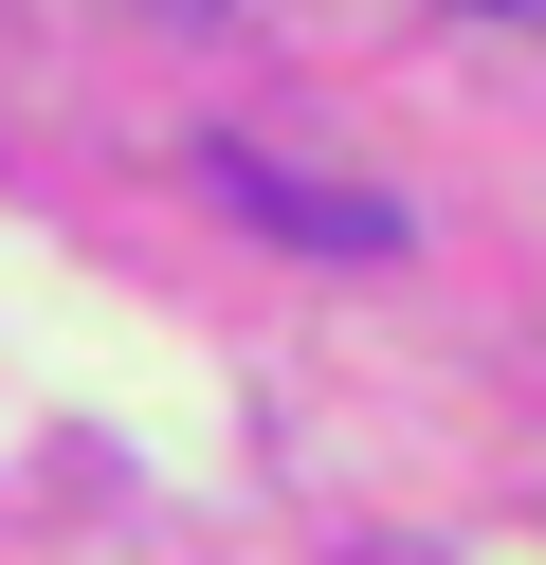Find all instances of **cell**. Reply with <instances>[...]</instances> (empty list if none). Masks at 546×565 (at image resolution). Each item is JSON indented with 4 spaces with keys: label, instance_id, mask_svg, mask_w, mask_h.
<instances>
[{
    "label": "cell",
    "instance_id": "6da1fadb",
    "mask_svg": "<svg viewBox=\"0 0 546 565\" xmlns=\"http://www.w3.org/2000/svg\"><path fill=\"white\" fill-rule=\"evenodd\" d=\"M218 164V201H237L255 237H291V256H400V201H364V183H310V164H274V147H201Z\"/></svg>",
    "mask_w": 546,
    "mask_h": 565
},
{
    "label": "cell",
    "instance_id": "3957f363",
    "mask_svg": "<svg viewBox=\"0 0 546 565\" xmlns=\"http://www.w3.org/2000/svg\"><path fill=\"white\" fill-rule=\"evenodd\" d=\"M164 19H218V0H164Z\"/></svg>",
    "mask_w": 546,
    "mask_h": 565
},
{
    "label": "cell",
    "instance_id": "7a4b0ae2",
    "mask_svg": "<svg viewBox=\"0 0 546 565\" xmlns=\"http://www.w3.org/2000/svg\"><path fill=\"white\" fill-rule=\"evenodd\" d=\"M437 19H492V38H546V0H437Z\"/></svg>",
    "mask_w": 546,
    "mask_h": 565
}]
</instances>
